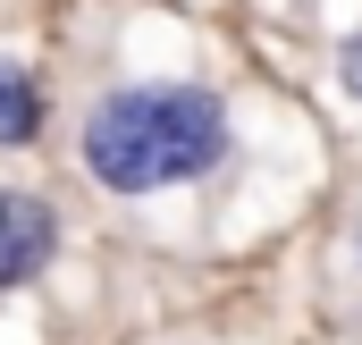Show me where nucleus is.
<instances>
[{"mask_svg": "<svg viewBox=\"0 0 362 345\" xmlns=\"http://www.w3.org/2000/svg\"><path fill=\"white\" fill-rule=\"evenodd\" d=\"M76 144L110 194H160V185L211 177L236 135H228V101L202 85H118L93 101Z\"/></svg>", "mask_w": 362, "mask_h": 345, "instance_id": "nucleus-1", "label": "nucleus"}, {"mask_svg": "<svg viewBox=\"0 0 362 345\" xmlns=\"http://www.w3.org/2000/svg\"><path fill=\"white\" fill-rule=\"evenodd\" d=\"M59 245V219H51V202L42 194H17V185H0V295L8 286H25L42 261Z\"/></svg>", "mask_w": 362, "mask_h": 345, "instance_id": "nucleus-2", "label": "nucleus"}, {"mask_svg": "<svg viewBox=\"0 0 362 345\" xmlns=\"http://www.w3.org/2000/svg\"><path fill=\"white\" fill-rule=\"evenodd\" d=\"M337 76H346V93H354V101H362V34H354V42H346V51H337Z\"/></svg>", "mask_w": 362, "mask_h": 345, "instance_id": "nucleus-4", "label": "nucleus"}, {"mask_svg": "<svg viewBox=\"0 0 362 345\" xmlns=\"http://www.w3.org/2000/svg\"><path fill=\"white\" fill-rule=\"evenodd\" d=\"M42 135V93L25 59H0V144H34Z\"/></svg>", "mask_w": 362, "mask_h": 345, "instance_id": "nucleus-3", "label": "nucleus"}]
</instances>
